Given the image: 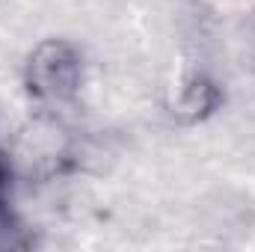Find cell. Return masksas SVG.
Masks as SVG:
<instances>
[{
	"label": "cell",
	"instance_id": "obj_1",
	"mask_svg": "<svg viewBox=\"0 0 255 252\" xmlns=\"http://www.w3.org/2000/svg\"><path fill=\"white\" fill-rule=\"evenodd\" d=\"M83 80V57L65 39H48L36 45L24 63L27 92L39 101L60 104L68 101Z\"/></svg>",
	"mask_w": 255,
	"mask_h": 252
},
{
	"label": "cell",
	"instance_id": "obj_2",
	"mask_svg": "<svg viewBox=\"0 0 255 252\" xmlns=\"http://www.w3.org/2000/svg\"><path fill=\"white\" fill-rule=\"evenodd\" d=\"M223 104V89L214 77L208 74H193L181 83L178 89V98L172 104V113L178 122L184 125H196V122H205L208 116H214Z\"/></svg>",
	"mask_w": 255,
	"mask_h": 252
},
{
	"label": "cell",
	"instance_id": "obj_3",
	"mask_svg": "<svg viewBox=\"0 0 255 252\" xmlns=\"http://www.w3.org/2000/svg\"><path fill=\"white\" fill-rule=\"evenodd\" d=\"M6 184H9V163L0 154V247H15L21 226L12 214V208L6 205Z\"/></svg>",
	"mask_w": 255,
	"mask_h": 252
}]
</instances>
